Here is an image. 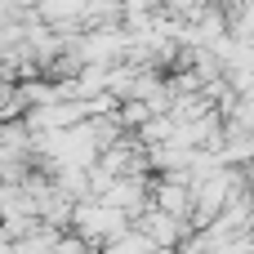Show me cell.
<instances>
[{"label": "cell", "instance_id": "6da1fadb", "mask_svg": "<svg viewBox=\"0 0 254 254\" xmlns=\"http://www.w3.org/2000/svg\"><path fill=\"white\" fill-rule=\"evenodd\" d=\"M125 232V214L107 201H80L76 205V237L80 241H116Z\"/></svg>", "mask_w": 254, "mask_h": 254}]
</instances>
